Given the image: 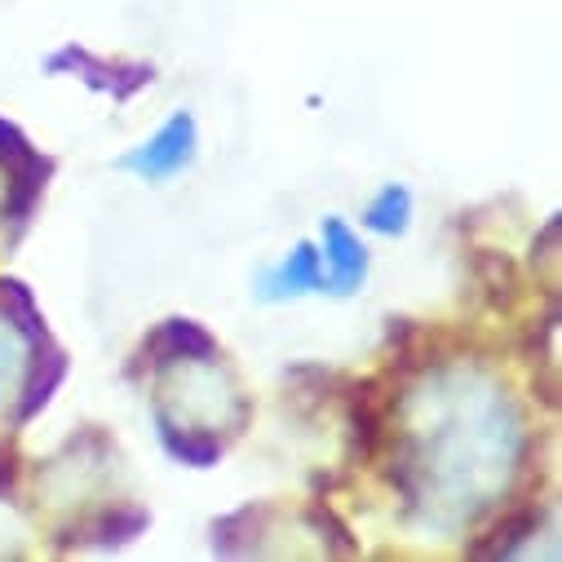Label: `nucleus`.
I'll return each mask as SVG.
<instances>
[{"instance_id":"0eeeda50","label":"nucleus","mask_w":562,"mask_h":562,"mask_svg":"<svg viewBox=\"0 0 562 562\" xmlns=\"http://www.w3.org/2000/svg\"><path fill=\"white\" fill-rule=\"evenodd\" d=\"M49 71H76L80 80H89L93 89H111L115 98H128V89L120 85V63H102V58H93V54H85V49H76V45H67V49H58L54 58H49Z\"/></svg>"},{"instance_id":"6e6552de","label":"nucleus","mask_w":562,"mask_h":562,"mask_svg":"<svg viewBox=\"0 0 562 562\" xmlns=\"http://www.w3.org/2000/svg\"><path fill=\"white\" fill-rule=\"evenodd\" d=\"M41 363H45V372L36 368V376H32V385H27L23 420H32V416H36V412H41V407L49 403V394H54V390L63 385V376H67V355H63V350H49V355H45Z\"/></svg>"},{"instance_id":"f257e3e1","label":"nucleus","mask_w":562,"mask_h":562,"mask_svg":"<svg viewBox=\"0 0 562 562\" xmlns=\"http://www.w3.org/2000/svg\"><path fill=\"white\" fill-rule=\"evenodd\" d=\"M195 151H200V124L191 111H173L147 143H137L133 151L120 156V169L143 178V182H169L178 178L182 169L195 165Z\"/></svg>"},{"instance_id":"f03ea898","label":"nucleus","mask_w":562,"mask_h":562,"mask_svg":"<svg viewBox=\"0 0 562 562\" xmlns=\"http://www.w3.org/2000/svg\"><path fill=\"white\" fill-rule=\"evenodd\" d=\"M257 302L266 306H284V302H302V297H315L324 293V261H319V248L311 239H297L293 252H284L274 266L261 270L257 279Z\"/></svg>"},{"instance_id":"20e7f679","label":"nucleus","mask_w":562,"mask_h":562,"mask_svg":"<svg viewBox=\"0 0 562 562\" xmlns=\"http://www.w3.org/2000/svg\"><path fill=\"white\" fill-rule=\"evenodd\" d=\"M147 355H156L151 363H160V368L165 363H182V359H217V341L195 319H169L147 341Z\"/></svg>"},{"instance_id":"7ed1b4c3","label":"nucleus","mask_w":562,"mask_h":562,"mask_svg":"<svg viewBox=\"0 0 562 562\" xmlns=\"http://www.w3.org/2000/svg\"><path fill=\"white\" fill-rule=\"evenodd\" d=\"M319 261H324V293L333 297H355L368 284V244L346 217H324Z\"/></svg>"},{"instance_id":"39448f33","label":"nucleus","mask_w":562,"mask_h":562,"mask_svg":"<svg viewBox=\"0 0 562 562\" xmlns=\"http://www.w3.org/2000/svg\"><path fill=\"white\" fill-rule=\"evenodd\" d=\"M363 226H368L372 235H385V239L407 235V226H412V191H407L403 182H385V187L368 200Z\"/></svg>"},{"instance_id":"423d86ee","label":"nucleus","mask_w":562,"mask_h":562,"mask_svg":"<svg viewBox=\"0 0 562 562\" xmlns=\"http://www.w3.org/2000/svg\"><path fill=\"white\" fill-rule=\"evenodd\" d=\"M156 426H160V443H165V452L173 457V461H182V465H195V470H209V465H217V457H222V443L217 439H209V435H195V430H178L173 420L160 412L156 416Z\"/></svg>"},{"instance_id":"1a4fd4ad","label":"nucleus","mask_w":562,"mask_h":562,"mask_svg":"<svg viewBox=\"0 0 562 562\" xmlns=\"http://www.w3.org/2000/svg\"><path fill=\"white\" fill-rule=\"evenodd\" d=\"M27 160H36V151H32V143H27V133H23L14 120L0 115V165L19 169V165H27Z\"/></svg>"}]
</instances>
